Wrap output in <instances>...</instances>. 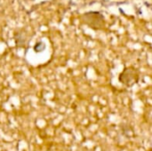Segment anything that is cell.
Instances as JSON below:
<instances>
[{
	"mask_svg": "<svg viewBox=\"0 0 152 151\" xmlns=\"http://www.w3.org/2000/svg\"><path fill=\"white\" fill-rule=\"evenodd\" d=\"M85 24L88 25L94 29H102L104 28L105 20L99 12H86L81 17Z\"/></svg>",
	"mask_w": 152,
	"mask_h": 151,
	"instance_id": "1",
	"label": "cell"
},
{
	"mask_svg": "<svg viewBox=\"0 0 152 151\" xmlns=\"http://www.w3.org/2000/svg\"><path fill=\"white\" fill-rule=\"evenodd\" d=\"M119 81L126 85H133L139 81L138 70L131 67L125 69L119 76Z\"/></svg>",
	"mask_w": 152,
	"mask_h": 151,
	"instance_id": "2",
	"label": "cell"
}]
</instances>
